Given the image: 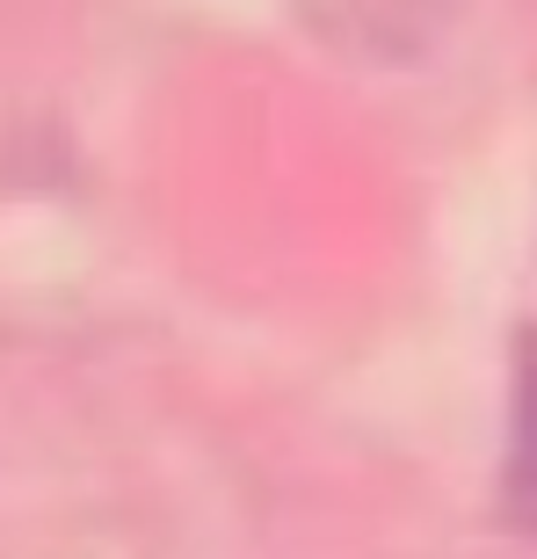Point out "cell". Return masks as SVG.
<instances>
[{
  "mask_svg": "<svg viewBox=\"0 0 537 559\" xmlns=\"http://www.w3.org/2000/svg\"><path fill=\"white\" fill-rule=\"evenodd\" d=\"M501 516L537 531V328L516 342V393H509V457H501Z\"/></svg>",
  "mask_w": 537,
  "mask_h": 559,
  "instance_id": "obj_1",
  "label": "cell"
}]
</instances>
